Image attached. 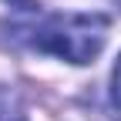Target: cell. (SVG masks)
<instances>
[{"label": "cell", "mask_w": 121, "mask_h": 121, "mask_svg": "<svg viewBox=\"0 0 121 121\" xmlns=\"http://www.w3.org/2000/svg\"><path fill=\"white\" fill-rule=\"evenodd\" d=\"M108 37V20L101 13H47L34 20H7L0 24V40L13 47L44 51L64 57L71 64L94 60Z\"/></svg>", "instance_id": "1"}, {"label": "cell", "mask_w": 121, "mask_h": 121, "mask_svg": "<svg viewBox=\"0 0 121 121\" xmlns=\"http://www.w3.org/2000/svg\"><path fill=\"white\" fill-rule=\"evenodd\" d=\"M111 101L121 108V57H118V64L111 71Z\"/></svg>", "instance_id": "2"}, {"label": "cell", "mask_w": 121, "mask_h": 121, "mask_svg": "<svg viewBox=\"0 0 121 121\" xmlns=\"http://www.w3.org/2000/svg\"><path fill=\"white\" fill-rule=\"evenodd\" d=\"M10 7H24V10H34V0H4Z\"/></svg>", "instance_id": "3"}, {"label": "cell", "mask_w": 121, "mask_h": 121, "mask_svg": "<svg viewBox=\"0 0 121 121\" xmlns=\"http://www.w3.org/2000/svg\"><path fill=\"white\" fill-rule=\"evenodd\" d=\"M118 7H121V0H118Z\"/></svg>", "instance_id": "4"}]
</instances>
